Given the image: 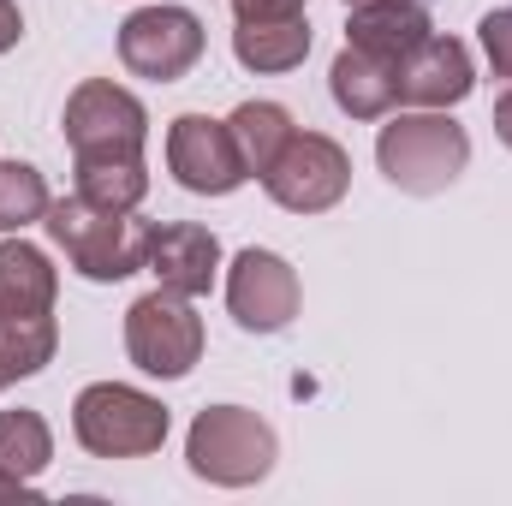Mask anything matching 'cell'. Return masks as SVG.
<instances>
[{
    "label": "cell",
    "mask_w": 512,
    "mask_h": 506,
    "mask_svg": "<svg viewBox=\"0 0 512 506\" xmlns=\"http://www.w3.org/2000/svg\"><path fill=\"white\" fill-rule=\"evenodd\" d=\"M42 227L84 280H126L149 262V221L120 215V209H96L90 197L48 203Z\"/></svg>",
    "instance_id": "obj_1"
},
{
    "label": "cell",
    "mask_w": 512,
    "mask_h": 506,
    "mask_svg": "<svg viewBox=\"0 0 512 506\" xmlns=\"http://www.w3.org/2000/svg\"><path fill=\"white\" fill-rule=\"evenodd\" d=\"M376 161H382L387 185L411 191V197H435L447 191L465 161H471V137L459 120H447V108H423V114H393L376 137Z\"/></svg>",
    "instance_id": "obj_2"
},
{
    "label": "cell",
    "mask_w": 512,
    "mask_h": 506,
    "mask_svg": "<svg viewBox=\"0 0 512 506\" xmlns=\"http://www.w3.org/2000/svg\"><path fill=\"white\" fill-rule=\"evenodd\" d=\"M274 453H280L274 429L256 411H245V405H209V411H197V423L185 435L191 471L203 483H215V489H251V483H262L274 471Z\"/></svg>",
    "instance_id": "obj_3"
},
{
    "label": "cell",
    "mask_w": 512,
    "mask_h": 506,
    "mask_svg": "<svg viewBox=\"0 0 512 506\" xmlns=\"http://www.w3.org/2000/svg\"><path fill=\"white\" fill-rule=\"evenodd\" d=\"M72 435L96 459H143L167 441V405L126 381H96L72 405Z\"/></svg>",
    "instance_id": "obj_4"
},
{
    "label": "cell",
    "mask_w": 512,
    "mask_h": 506,
    "mask_svg": "<svg viewBox=\"0 0 512 506\" xmlns=\"http://www.w3.org/2000/svg\"><path fill=\"white\" fill-rule=\"evenodd\" d=\"M126 352H131V364L155 381L191 376L197 358H203V316L191 310L185 292L155 286V292H143L126 310Z\"/></svg>",
    "instance_id": "obj_5"
},
{
    "label": "cell",
    "mask_w": 512,
    "mask_h": 506,
    "mask_svg": "<svg viewBox=\"0 0 512 506\" xmlns=\"http://www.w3.org/2000/svg\"><path fill=\"white\" fill-rule=\"evenodd\" d=\"M346 185H352V155L334 143V137H322V131H292V143L274 155V167L262 173V191L280 203V209H292V215H322V209H334L340 197H346Z\"/></svg>",
    "instance_id": "obj_6"
},
{
    "label": "cell",
    "mask_w": 512,
    "mask_h": 506,
    "mask_svg": "<svg viewBox=\"0 0 512 506\" xmlns=\"http://www.w3.org/2000/svg\"><path fill=\"white\" fill-rule=\"evenodd\" d=\"M203 18L185 12V6H137L126 24H120V60L137 78H155V84H173L185 78L197 60H203Z\"/></svg>",
    "instance_id": "obj_7"
},
{
    "label": "cell",
    "mask_w": 512,
    "mask_h": 506,
    "mask_svg": "<svg viewBox=\"0 0 512 506\" xmlns=\"http://www.w3.org/2000/svg\"><path fill=\"white\" fill-rule=\"evenodd\" d=\"M143 137H149V114L120 84L90 78V84H78L66 96V143H72V155H143Z\"/></svg>",
    "instance_id": "obj_8"
},
{
    "label": "cell",
    "mask_w": 512,
    "mask_h": 506,
    "mask_svg": "<svg viewBox=\"0 0 512 506\" xmlns=\"http://www.w3.org/2000/svg\"><path fill=\"white\" fill-rule=\"evenodd\" d=\"M167 167L185 191L197 197H227L251 179L239 143H233V126L227 120H209V114H179L167 126Z\"/></svg>",
    "instance_id": "obj_9"
},
{
    "label": "cell",
    "mask_w": 512,
    "mask_h": 506,
    "mask_svg": "<svg viewBox=\"0 0 512 506\" xmlns=\"http://www.w3.org/2000/svg\"><path fill=\"white\" fill-rule=\"evenodd\" d=\"M298 274L292 262L274 251H239L233 256V274H227V310L245 334H280L292 316H298Z\"/></svg>",
    "instance_id": "obj_10"
},
{
    "label": "cell",
    "mask_w": 512,
    "mask_h": 506,
    "mask_svg": "<svg viewBox=\"0 0 512 506\" xmlns=\"http://www.w3.org/2000/svg\"><path fill=\"white\" fill-rule=\"evenodd\" d=\"M471 84H477V66L459 36H429L399 60V102L411 108H453L471 96Z\"/></svg>",
    "instance_id": "obj_11"
},
{
    "label": "cell",
    "mask_w": 512,
    "mask_h": 506,
    "mask_svg": "<svg viewBox=\"0 0 512 506\" xmlns=\"http://www.w3.org/2000/svg\"><path fill=\"white\" fill-rule=\"evenodd\" d=\"M167 292H185V298H203L215 286V268H221V239L209 227H191V221H167V227H149V262H143Z\"/></svg>",
    "instance_id": "obj_12"
},
{
    "label": "cell",
    "mask_w": 512,
    "mask_h": 506,
    "mask_svg": "<svg viewBox=\"0 0 512 506\" xmlns=\"http://www.w3.org/2000/svg\"><path fill=\"white\" fill-rule=\"evenodd\" d=\"M429 36H435V30H429L423 0H364V6H352V30H346L352 48L376 54L393 72H399V60H405L411 48H423Z\"/></svg>",
    "instance_id": "obj_13"
},
{
    "label": "cell",
    "mask_w": 512,
    "mask_h": 506,
    "mask_svg": "<svg viewBox=\"0 0 512 506\" xmlns=\"http://www.w3.org/2000/svg\"><path fill=\"white\" fill-rule=\"evenodd\" d=\"M328 90H334V102H340L352 120H382V114H393V102H399V72L382 66L376 54H364V48L346 42V48L334 54Z\"/></svg>",
    "instance_id": "obj_14"
},
{
    "label": "cell",
    "mask_w": 512,
    "mask_h": 506,
    "mask_svg": "<svg viewBox=\"0 0 512 506\" xmlns=\"http://www.w3.org/2000/svg\"><path fill=\"white\" fill-rule=\"evenodd\" d=\"M54 298H60L54 262L24 239H6L0 245V310L6 316H54Z\"/></svg>",
    "instance_id": "obj_15"
},
{
    "label": "cell",
    "mask_w": 512,
    "mask_h": 506,
    "mask_svg": "<svg viewBox=\"0 0 512 506\" xmlns=\"http://www.w3.org/2000/svg\"><path fill=\"white\" fill-rule=\"evenodd\" d=\"M233 54L245 72H292L310 54V24L298 18H262V24H239L233 30Z\"/></svg>",
    "instance_id": "obj_16"
},
{
    "label": "cell",
    "mask_w": 512,
    "mask_h": 506,
    "mask_svg": "<svg viewBox=\"0 0 512 506\" xmlns=\"http://www.w3.org/2000/svg\"><path fill=\"white\" fill-rule=\"evenodd\" d=\"M78 197H90L96 209L131 215V209L149 197L143 155H78Z\"/></svg>",
    "instance_id": "obj_17"
},
{
    "label": "cell",
    "mask_w": 512,
    "mask_h": 506,
    "mask_svg": "<svg viewBox=\"0 0 512 506\" xmlns=\"http://www.w3.org/2000/svg\"><path fill=\"white\" fill-rule=\"evenodd\" d=\"M54 346H60L54 316H6V310H0V393H6L12 381L48 370V364H54Z\"/></svg>",
    "instance_id": "obj_18"
},
{
    "label": "cell",
    "mask_w": 512,
    "mask_h": 506,
    "mask_svg": "<svg viewBox=\"0 0 512 506\" xmlns=\"http://www.w3.org/2000/svg\"><path fill=\"white\" fill-rule=\"evenodd\" d=\"M227 126H233V143H239V155H245V167H251L256 179L274 167V155H280V149L292 143V131H298L280 102H239Z\"/></svg>",
    "instance_id": "obj_19"
},
{
    "label": "cell",
    "mask_w": 512,
    "mask_h": 506,
    "mask_svg": "<svg viewBox=\"0 0 512 506\" xmlns=\"http://www.w3.org/2000/svg\"><path fill=\"white\" fill-rule=\"evenodd\" d=\"M48 459H54L48 423H42L36 411H0V471L36 483V477L48 471Z\"/></svg>",
    "instance_id": "obj_20"
},
{
    "label": "cell",
    "mask_w": 512,
    "mask_h": 506,
    "mask_svg": "<svg viewBox=\"0 0 512 506\" xmlns=\"http://www.w3.org/2000/svg\"><path fill=\"white\" fill-rule=\"evenodd\" d=\"M48 185L30 161H0V233H24L30 221L48 215Z\"/></svg>",
    "instance_id": "obj_21"
},
{
    "label": "cell",
    "mask_w": 512,
    "mask_h": 506,
    "mask_svg": "<svg viewBox=\"0 0 512 506\" xmlns=\"http://www.w3.org/2000/svg\"><path fill=\"white\" fill-rule=\"evenodd\" d=\"M477 36H483V54H489V66H495V78H512V6L489 12V18L477 24Z\"/></svg>",
    "instance_id": "obj_22"
},
{
    "label": "cell",
    "mask_w": 512,
    "mask_h": 506,
    "mask_svg": "<svg viewBox=\"0 0 512 506\" xmlns=\"http://www.w3.org/2000/svg\"><path fill=\"white\" fill-rule=\"evenodd\" d=\"M239 24H262V18H298L304 0H233Z\"/></svg>",
    "instance_id": "obj_23"
},
{
    "label": "cell",
    "mask_w": 512,
    "mask_h": 506,
    "mask_svg": "<svg viewBox=\"0 0 512 506\" xmlns=\"http://www.w3.org/2000/svg\"><path fill=\"white\" fill-rule=\"evenodd\" d=\"M18 36H24V12H18V0H0V54L18 48Z\"/></svg>",
    "instance_id": "obj_24"
},
{
    "label": "cell",
    "mask_w": 512,
    "mask_h": 506,
    "mask_svg": "<svg viewBox=\"0 0 512 506\" xmlns=\"http://www.w3.org/2000/svg\"><path fill=\"white\" fill-rule=\"evenodd\" d=\"M0 501H42V495H36V483H30V477L0 471Z\"/></svg>",
    "instance_id": "obj_25"
},
{
    "label": "cell",
    "mask_w": 512,
    "mask_h": 506,
    "mask_svg": "<svg viewBox=\"0 0 512 506\" xmlns=\"http://www.w3.org/2000/svg\"><path fill=\"white\" fill-rule=\"evenodd\" d=\"M495 137H501V143L512 149V90L501 96V102H495Z\"/></svg>",
    "instance_id": "obj_26"
},
{
    "label": "cell",
    "mask_w": 512,
    "mask_h": 506,
    "mask_svg": "<svg viewBox=\"0 0 512 506\" xmlns=\"http://www.w3.org/2000/svg\"><path fill=\"white\" fill-rule=\"evenodd\" d=\"M346 6H364V0H346Z\"/></svg>",
    "instance_id": "obj_27"
}]
</instances>
